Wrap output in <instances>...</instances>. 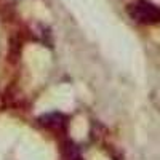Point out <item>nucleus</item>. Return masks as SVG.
I'll return each mask as SVG.
<instances>
[{
  "mask_svg": "<svg viewBox=\"0 0 160 160\" xmlns=\"http://www.w3.org/2000/svg\"><path fill=\"white\" fill-rule=\"evenodd\" d=\"M38 122L42 123L45 128L53 130V131H64V128L68 127V117H64L62 114L53 112V114H47L38 118Z\"/></svg>",
  "mask_w": 160,
  "mask_h": 160,
  "instance_id": "f03ea898",
  "label": "nucleus"
},
{
  "mask_svg": "<svg viewBox=\"0 0 160 160\" xmlns=\"http://www.w3.org/2000/svg\"><path fill=\"white\" fill-rule=\"evenodd\" d=\"M130 16L138 21V22H146V24H154L160 22V10L148 2H138L133 3L128 8Z\"/></svg>",
  "mask_w": 160,
  "mask_h": 160,
  "instance_id": "f257e3e1",
  "label": "nucleus"
}]
</instances>
